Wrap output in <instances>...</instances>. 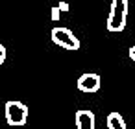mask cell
<instances>
[{
  "instance_id": "277c9868",
  "label": "cell",
  "mask_w": 135,
  "mask_h": 129,
  "mask_svg": "<svg viewBox=\"0 0 135 129\" xmlns=\"http://www.w3.org/2000/svg\"><path fill=\"white\" fill-rule=\"evenodd\" d=\"M100 85H102V79H100V76L94 74V72H85V74H81V76L78 78V81H76L78 90H80V92H85V94H94V92H98V90H100Z\"/></svg>"
},
{
  "instance_id": "ba28073f",
  "label": "cell",
  "mask_w": 135,
  "mask_h": 129,
  "mask_svg": "<svg viewBox=\"0 0 135 129\" xmlns=\"http://www.w3.org/2000/svg\"><path fill=\"white\" fill-rule=\"evenodd\" d=\"M59 19V8L56 6V8H52V20H57Z\"/></svg>"
},
{
  "instance_id": "30bf717a",
  "label": "cell",
  "mask_w": 135,
  "mask_h": 129,
  "mask_svg": "<svg viewBox=\"0 0 135 129\" xmlns=\"http://www.w3.org/2000/svg\"><path fill=\"white\" fill-rule=\"evenodd\" d=\"M128 54H129V59H131V61L135 63V46H131V48L128 50Z\"/></svg>"
},
{
  "instance_id": "7a4b0ae2",
  "label": "cell",
  "mask_w": 135,
  "mask_h": 129,
  "mask_svg": "<svg viewBox=\"0 0 135 129\" xmlns=\"http://www.w3.org/2000/svg\"><path fill=\"white\" fill-rule=\"evenodd\" d=\"M4 112H6V122L13 127H21L28 122V107L26 103L22 101H17V100H11L6 103L4 107Z\"/></svg>"
},
{
  "instance_id": "3957f363",
  "label": "cell",
  "mask_w": 135,
  "mask_h": 129,
  "mask_svg": "<svg viewBox=\"0 0 135 129\" xmlns=\"http://www.w3.org/2000/svg\"><path fill=\"white\" fill-rule=\"evenodd\" d=\"M54 44L65 48V50H78L80 48V39L69 30V28H63V26H56L50 33Z\"/></svg>"
},
{
  "instance_id": "6da1fadb",
  "label": "cell",
  "mask_w": 135,
  "mask_h": 129,
  "mask_svg": "<svg viewBox=\"0 0 135 129\" xmlns=\"http://www.w3.org/2000/svg\"><path fill=\"white\" fill-rule=\"evenodd\" d=\"M128 20V0H111L109 17H107V32H122Z\"/></svg>"
},
{
  "instance_id": "9c48e42d",
  "label": "cell",
  "mask_w": 135,
  "mask_h": 129,
  "mask_svg": "<svg viewBox=\"0 0 135 129\" xmlns=\"http://www.w3.org/2000/svg\"><path fill=\"white\" fill-rule=\"evenodd\" d=\"M57 8H59V11H69V4L67 2H59Z\"/></svg>"
},
{
  "instance_id": "5b68a950",
  "label": "cell",
  "mask_w": 135,
  "mask_h": 129,
  "mask_svg": "<svg viewBox=\"0 0 135 129\" xmlns=\"http://www.w3.org/2000/svg\"><path fill=\"white\" fill-rule=\"evenodd\" d=\"M74 123H76V129H96V118H94V112L87 111V109H81L74 114Z\"/></svg>"
},
{
  "instance_id": "8992f818",
  "label": "cell",
  "mask_w": 135,
  "mask_h": 129,
  "mask_svg": "<svg viewBox=\"0 0 135 129\" xmlns=\"http://www.w3.org/2000/svg\"><path fill=\"white\" fill-rule=\"evenodd\" d=\"M105 123H107V129H126V123L120 112H109Z\"/></svg>"
},
{
  "instance_id": "52a82bcc",
  "label": "cell",
  "mask_w": 135,
  "mask_h": 129,
  "mask_svg": "<svg viewBox=\"0 0 135 129\" xmlns=\"http://www.w3.org/2000/svg\"><path fill=\"white\" fill-rule=\"evenodd\" d=\"M6 55H8V52H6V46L0 43V65H2L4 61H6Z\"/></svg>"
}]
</instances>
